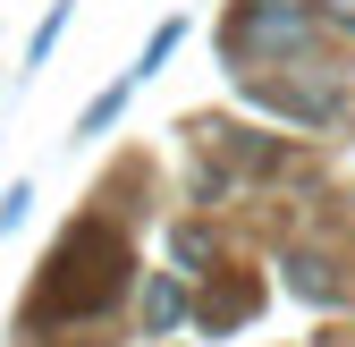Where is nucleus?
<instances>
[{
	"instance_id": "1",
	"label": "nucleus",
	"mask_w": 355,
	"mask_h": 347,
	"mask_svg": "<svg viewBox=\"0 0 355 347\" xmlns=\"http://www.w3.org/2000/svg\"><path fill=\"white\" fill-rule=\"evenodd\" d=\"M127 288V246L119 229H94L76 221L68 246L42 263V288H34V322H85V314H110Z\"/></svg>"
},
{
	"instance_id": "2",
	"label": "nucleus",
	"mask_w": 355,
	"mask_h": 347,
	"mask_svg": "<svg viewBox=\"0 0 355 347\" xmlns=\"http://www.w3.org/2000/svg\"><path fill=\"white\" fill-rule=\"evenodd\" d=\"M313 42V17L296 0H237V17L220 26V51L229 60H296Z\"/></svg>"
},
{
	"instance_id": "3",
	"label": "nucleus",
	"mask_w": 355,
	"mask_h": 347,
	"mask_svg": "<svg viewBox=\"0 0 355 347\" xmlns=\"http://www.w3.org/2000/svg\"><path fill=\"white\" fill-rule=\"evenodd\" d=\"M254 102H271L279 119H296V127H330L338 110H347V76L338 68H296V76H254Z\"/></svg>"
},
{
	"instance_id": "4",
	"label": "nucleus",
	"mask_w": 355,
	"mask_h": 347,
	"mask_svg": "<svg viewBox=\"0 0 355 347\" xmlns=\"http://www.w3.org/2000/svg\"><path fill=\"white\" fill-rule=\"evenodd\" d=\"M220 161H229V169H245V178H271V169H288V144L254 136V127H229V136H220Z\"/></svg>"
},
{
	"instance_id": "5",
	"label": "nucleus",
	"mask_w": 355,
	"mask_h": 347,
	"mask_svg": "<svg viewBox=\"0 0 355 347\" xmlns=\"http://www.w3.org/2000/svg\"><path fill=\"white\" fill-rule=\"evenodd\" d=\"M288 288L304 296V305H338V296H347V280H338L330 254H288Z\"/></svg>"
},
{
	"instance_id": "6",
	"label": "nucleus",
	"mask_w": 355,
	"mask_h": 347,
	"mask_svg": "<svg viewBox=\"0 0 355 347\" xmlns=\"http://www.w3.org/2000/svg\"><path fill=\"white\" fill-rule=\"evenodd\" d=\"M144 322L153 330H178V322H187V288H178V280H153L144 288Z\"/></svg>"
},
{
	"instance_id": "7",
	"label": "nucleus",
	"mask_w": 355,
	"mask_h": 347,
	"mask_svg": "<svg viewBox=\"0 0 355 347\" xmlns=\"http://www.w3.org/2000/svg\"><path fill=\"white\" fill-rule=\"evenodd\" d=\"M169 254H178L187 271H203V263H211V237H203V229H169Z\"/></svg>"
},
{
	"instance_id": "8",
	"label": "nucleus",
	"mask_w": 355,
	"mask_h": 347,
	"mask_svg": "<svg viewBox=\"0 0 355 347\" xmlns=\"http://www.w3.org/2000/svg\"><path fill=\"white\" fill-rule=\"evenodd\" d=\"M119 102H127V85H119V94H102L94 110H85V119H76V136H94V127H110V119H119Z\"/></svg>"
},
{
	"instance_id": "9",
	"label": "nucleus",
	"mask_w": 355,
	"mask_h": 347,
	"mask_svg": "<svg viewBox=\"0 0 355 347\" xmlns=\"http://www.w3.org/2000/svg\"><path fill=\"white\" fill-rule=\"evenodd\" d=\"M178 34H187V26H178V17H161V34H153V42H144V68H161V60H169V51H178Z\"/></svg>"
},
{
	"instance_id": "10",
	"label": "nucleus",
	"mask_w": 355,
	"mask_h": 347,
	"mask_svg": "<svg viewBox=\"0 0 355 347\" xmlns=\"http://www.w3.org/2000/svg\"><path fill=\"white\" fill-rule=\"evenodd\" d=\"M322 9H330V17H338V26H355V0H322Z\"/></svg>"
}]
</instances>
